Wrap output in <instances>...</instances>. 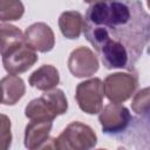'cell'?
I'll return each instance as SVG.
<instances>
[{
    "label": "cell",
    "instance_id": "277c9868",
    "mask_svg": "<svg viewBox=\"0 0 150 150\" xmlns=\"http://www.w3.org/2000/svg\"><path fill=\"white\" fill-rule=\"evenodd\" d=\"M134 117L129 109L121 103H109L98 112V122L103 134L118 137L128 132L132 125Z\"/></svg>",
    "mask_w": 150,
    "mask_h": 150
},
{
    "label": "cell",
    "instance_id": "30bf717a",
    "mask_svg": "<svg viewBox=\"0 0 150 150\" xmlns=\"http://www.w3.org/2000/svg\"><path fill=\"white\" fill-rule=\"evenodd\" d=\"M53 128V121L30 120L25 128V146L29 150L46 149L49 142V134Z\"/></svg>",
    "mask_w": 150,
    "mask_h": 150
},
{
    "label": "cell",
    "instance_id": "e0dca14e",
    "mask_svg": "<svg viewBox=\"0 0 150 150\" xmlns=\"http://www.w3.org/2000/svg\"><path fill=\"white\" fill-rule=\"evenodd\" d=\"M12 123L7 115L0 114V150H7L12 144Z\"/></svg>",
    "mask_w": 150,
    "mask_h": 150
},
{
    "label": "cell",
    "instance_id": "4fadbf2b",
    "mask_svg": "<svg viewBox=\"0 0 150 150\" xmlns=\"http://www.w3.org/2000/svg\"><path fill=\"white\" fill-rule=\"evenodd\" d=\"M59 28L66 39H79L83 28V16L77 11H66L59 18Z\"/></svg>",
    "mask_w": 150,
    "mask_h": 150
},
{
    "label": "cell",
    "instance_id": "ac0fdd59",
    "mask_svg": "<svg viewBox=\"0 0 150 150\" xmlns=\"http://www.w3.org/2000/svg\"><path fill=\"white\" fill-rule=\"evenodd\" d=\"M84 2L87 4H93V2H96V1H100V0H83Z\"/></svg>",
    "mask_w": 150,
    "mask_h": 150
},
{
    "label": "cell",
    "instance_id": "5b68a950",
    "mask_svg": "<svg viewBox=\"0 0 150 150\" xmlns=\"http://www.w3.org/2000/svg\"><path fill=\"white\" fill-rule=\"evenodd\" d=\"M104 95L112 103H123L129 100L138 87V76L135 70L130 73L109 74L103 82Z\"/></svg>",
    "mask_w": 150,
    "mask_h": 150
},
{
    "label": "cell",
    "instance_id": "5bb4252c",
    "mask_svg": "<svg viewBox=\"0 0 150 150\" xmlns=\"http://www.w3.org/2000/svg\"><path fill=\"white\" fill-rule=\"evenodd\" d=\"M22 32L14 25L0 23V55L4 56L15 47L23 43Z\"/></svg>",
    "mask_w": 150,
    "mask_h": 150
},
{
    "label": "cell",
    "instance_id": "2e32d148",
    "mask_svg": "<svg viewBox=\"0 0 150 150\" xmlns=\"http://www.w3.org/2000/svg\"><path fill=\"white\" fill-rule=\"evenodd\" d=\"M131 109L134 112H136L139 116L148 117L149 109H150V102H149V88H143L138 90L131 102Z\"/></svg>",
    "mask_w": 150,
    "mask_h": 150
},
{
    "label": "cell",
    "instance_id": "ba28073f",
    "mask_svg": "<svg viewBox=\"0 0 150 150\" xmlns=\"http://www.w3.org/2000/svg\"><path fill=\"white\" fill-rule=\"evenodd\" d=\"M68 69L75 77L93 76L98 70L97 56L88 47H77L69 55Z\"/></svg>",
    "mask_w": 150,
    "mask_h": 150
},
{
    "label": "cell",
    "instance_id": "7a4b0ae2",
    "mask_svg": "<svg viewBox=\"0 0 150 150\" xmlns=\"http://www.w3.org/2000/svg\"><path fill=\"white\" fill-rule=\"evenodd\" d=\"M68 101L63 90L54 88L45 91L40 97L32 100L25 108V115L29 120L54 121L56 116L66 114Z\"/></svg>",
    "mask_w": 150,
    "mask_h": 150
},
{
    "label": "cell",
    "instance_id": "52a82bcc",
    "mask_svg": "<svg viewBox=\"0 0 150 150\" xmlns=\"http://www.w3.org/2000/svg\"><path fill=\"white\" fill-rule=\"evenodd\" d=\"M38 60L39 56L36 52L23 42L2 56V64L8 74L18 75L30 69Z\"/></svg>",
    "mask_w": 150,
    "mask_h": 150
},
{
    "label": "cell",
    "instance_id": "6da1fadb",
    "mask_svg": "<svg viewBox=\"0 0 150 150\" xmlns=\"http://www.w3.org/2000/svg\"><path fill=\"white\" fill-rule=\"evenodd\" d=\"M82 32L107 69L135 70L150 39V16L139 0L90 4Z\"/></svg>",
    "mask_w": 150,
    "mask_h": 150
},
{
    "label": "cell",
    "instance_id": "7c38bea8",
    "mask_svg": "<svg viewBox=\"0 0 150 150\" xmlns=\"http://www.w3.org/2000/svg\"><path fill=\"white\" fill-rule=\"evenodd\" d=\"M0 88L2 94L1 103L6 105L16 104L26 93V86L21 77L15 74H9L0 80Z\"/></svg>",
    "mask_w": 150,
    "mask_h": 150
},
{
    "label": "cell",
    "instance_id": "9a60e30c",
    "mask_svg": "<svg viewBox=\"0 0 150 150\" xmlns=\"http://www.w3.org/2000/svg\"><path fill=\"white\" fill-rule=\"evenodd\" d=\"M25 13L21 0H0V21H18Z\"/></svg>",
    "mask_w": 150,
    "mask_h": 150
},
{
    "label": "cell",
    "instance_id": "8992f818",
    "mask_svg": "<svg viewBox=\"0 0 150 150\" xmlns=\"http://www.w3.org/2000/svg\"><path fill=\"white\" fill-rule=\"evenodd\" d=\"M103 81L98 77H93L83 82H80L76 87L75 100L80 109L86 114H98L103 107Z\"/></svg>",
    "mask_w": 150,
    "mask_h": 150
},
{
    "label": "cell",
    "instance_id": "9c48e42d",
    "mask_svg": "<svg viewBox=\"0 0 150 150\" xmlns=\"http://www.w3.org/2000/svg\"><path fill=\"white\" fill-rule=\"evenodd\" d=\"M25 43L35 52L47 53L55 46L53 29L45 22H35L26 28L23 33Z\"/></svg>",
    "mask_w": 150,
    "mask_h": 150
},
{
    "label": "cell",
    "instance_id": "3957f363",
    "mask_svg": "<svg viewBox=\"0 0 150 150\" xmlns=\"http://www.w3.org/2000/svg\"><path fill=\"white\" fill-rule=\"evenodd\" d=\"M97 143V136L91 127L81 122H71L54 138V148L59 150H89Z\"/></svg>",
    "mask_w": 150,
    "mask_h": 150
},
{
    "label": "cell",
    "instance_id": "d6986e66",
    "mask_svg": "<svg viewBox=\"0 0 150 150\" xmlns=\"http://www.w3.org/2000/svg\"><path fill=\"white\" fill-rule=\"evenodd\" d=\"M1 101H2V94H1V88H0V103H1Z\"/></svg>",
    "mask_w": 150,
    "mask_h": 150
},
{
    "label": "cell",
    "instance_id": "8fae6325",
    "mask_svg": "<svg viewBox=\"0 0 150 150\" xmlns=\"http://www.w3.org/2000/svg\"><path fill=\"white\" fill-rule=\"evenodd\" d=\"M28 83L30 87L41 91L54 89L60 83L59 70L52 64H42L30 74Z\"/></svg>",
    "mask_w": 150,
    "mask_h": 150
}]
</instances>
